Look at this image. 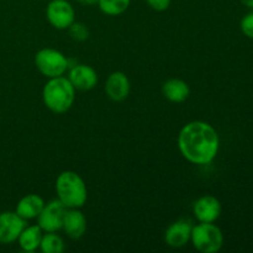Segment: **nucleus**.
Segmentation results:
<instances>
[{
	"label": "nucleus",
	"instance_id": "nucleus-12",
	"mask_svg": "<svg viewBox=\"0 0 253 253\" xmlns=\"http://www.w3.org/2000/svg\"><path fill=\"white\" fill-rule=\"evenodd\" d=\"M104 89H105L106 95L110 100L116 101V103L124 101L130 94V79L124 72H113L106 79Z\"/></svg>",
	"mask_w": 253,
	"mask_h": 253
},
{
	"label": "nucleus",
	"instance_id": "nucleus-5",
	"mask_svg": "<svg viewBox=\"0 0 253 253\" xmlns=\"http://www.w3.org/2000/svg\"><path fill=\"white\" fill-rule=\"evenodd\" d=\"M35 66L46 78H56L66 74L69 68L68 58L54 48H42L35 54Z\"/></svg>",
	"mask_w": 253,
	"mask_h": 253
},
{
	"label": "nucleus",
	"instance_id": "nucleus-14",
	"mask_svg": "<svg viewBox=\"0 0 253 253\" xmlns=\"http://www.w3.org/2000/svg\"><path fill=\"white\" fill-rule=\"evenodd\" d=\"M44 200L39 194H27L17 202L15 211L27 221L37 219L44 207Z\"/></svg>",
	"mask_w": 253,
	"mask_h": 253
},
{
	"label": "nucleus",
	"instance_id": "nucleus-3",
	"mask_svg": "<svg viewBox=\"0 0 253 253\" xmlns=\"http://www.w3.org/2000/svg\"><path fill=\"white\" fill-rule=\"evenodd\" d=\"M56 194L67 209H81L88 199V189L83 178L73 170L59 173L56 179Z\"/></svg>",
	"mask_w": 253,
	"mask_h": 253
},
{
	"label": "nucleus",
	"instance_id": "nucleus-17",
	"mask_svg": "<svg viewBox=\"0 0 253 253\" xmlns=\"http://www.w3.org/2000/svg\"><path fill=\"white\" fill-rule=\"evenodd\" d=\"M40 250L43 253H62L66 250V244L57 232H44Z\"/></svg>",
	"mask_w": 253,
	"mask_h": 253
},
{
	"label": "nucleus",
	"instance_id": "nucleus-15",
	"mask_svg": "<svg viewBox=\"0 0 253 253\" xmlns=\"http://www.w3.org/2000/svg\"><path fill=\"white\" fill-rule=\"evenodd\" d=\"M162 94L170 103H183L189 98L190 88L183 79L172 78L163 83Z\"/></svg>",
	"mask_w": 253,
	"mask_h": 253
},
{
	"label": "nucleus",
	"instance_id": "nucleus-20",
	"mask_svg": "<svg viewBox=\"0 0 253 253\" xmlns=\"http://www.w3.org/2000/svg\"><path fill=\"white\" fill-rule=\"evenodd\" d=\"M240 29L245 36L253 40V12H249L242 17L240 22Z\"/></svg>",
	"mask_w": 253,
	"mask_h": 253
},
{
	"label": "nucleus",
	"instance_id": "nucleus-1",
	"mask_svg": "<svg viewBox=\"0 0 253 253\" xmlns=\"http://www.w3.org/2000/svg\"><path fill=\"white\" fill-rule=\"evenodd\" d=\"M179 152L189 163L205 166L216 158L220 148L217 131L202 120L185 124L178 135Z\"/></svg>",
	"mask_w": 253,
	"mask_h": 253
},
{
	"label": "nucleus",
	"instance_id": "nucleus-23",
	"mask_svg": "<svg viewBox=\"0 0 253 253\" xmlns=\"http://www.w3.org/2000/svg\"><path fill=\"white\" fill-rule=\"evenodd\" d=\"M245 6L250 7V9H253V0H240Z\"/></svg>",
	"mask_w": 253,
	"mask_h": 253
},
{
	"label": "nucleus",
	"instance_id": "nucleus-22",
	"mask_svg": "<svg viewBox=\"0 0 253 253\" xmlns=\"http://www.w3.org/2000/svg\"><path fill=\"white\" fill-rule=\"evenodd\" d=\"M77 2L84 5V6H94V5L98 4V0H77Z\"/></svg>",
	"mask_w": 253,
	"mask_h": 253
},
{
	"label": "nucleus",
	"instance_id": "nucleus-19",
	"mask_svg": "<svg viewBox=\"0 0 253 253\" xmlns=\"http://www.w3.org/2000/svg\"><path fill=\"white\" fill-rule=\"evenodd\" d=\"M67 30H68V34L71 36V39L77 42H83L85 40H88L89 37V29L83 22L74 21Z\"/></svg>",
	"mask_w": 253,
	"mask_h": 253
},
{
	"label": "nucleus",
	"instance_id": "nucleus-7",
	"mask_svg": "<svg viewBox=\"0 0 253 253\" xmlns=\"http://www.w3.org/2000/svg\"><path fill=\"white\" fill-rule=\"evenodd\" d=\"M66 211L67 208L58 199L52 200L48 204H44L41 214L37 216V225L43 232H58L63 226Z\"/></svg>",
	"mask_w": 253,
	"mask_h": 253
},
{
	"label": "nucleus",
	"instance_id": "nucleus-4",
	"mask_svg": "<svg viewBox=\"0 0 253 253\" xmlns=\"http://www.w3.org/2000/svg\"><path fill=\"white\" fill-rule=\"evenodd\" d=\"M190 242L200 253H216L224 246V234L215 222H199L193 226Z\"/></svg>",
	"mask_w": 253,
	"mask_h": 253
},
{
	"label": "nucleus",
	"instance_id": "nucleus-16",
	"mask_svg": "<svg viewBox=\"0 0 253 253\" xmlns=\"http://www.w3.org/2000/svg\"><path fill=\"white\" fill-rule=\"evenodd\" d=\"M43 231L39 225H31V226H25L17 239L20 249L25 252H35L40 249Z\"/></svg>",
	"mask_w": 253,
	"mask_h": 253
},
{
	"label": "nucleus",
	"instance_id": "nucleus-2",
	"mask_svg": "<svg viewBox=\"0 0 253 253\" xmlns=\"http://www.w3.org/2000/svg\"><path fill=\"white\" fill-rule=\"evenodd\" d=\"M76 89L64 76L49 78L42 89L44 106L54 114H64L73 106Z\"/></svg>",
	"mask_w": 253,
	"mask_h": 253
},
{
	"label": "nucleus",
	"instance_id": "nucleus-9",
	"mask_svg": "<svg viewBox=\"0 0 253 253\" xmlns=\"http://www.w3.org/2000/svg\"><path fill=\"white\" fill-rule=\"evenodd\" d=\"M221 210V203L214 195H203L193 204V214L198 222H216Z\"/></svg>",
	"mask_w": 253,
	"mask_h": 253
},
{
	"label": "nucleus",
	"instance_id": "nucleus-6",
	"mask_svg": "<svg viewBox=\"0 0 253 253\" xmlns=\"http://www.w3.org/2000/svg\"><path fill=\"white\" fill-rule=\"evenodd\" d=\"M47 21L57 30H67L76 21V10L68 0H51L46 7Z\"/></svg>",
	"mask_w": 253,
	"mask_h": 253
},
{
	"label": "nucleus",
	"instance_id": "nucleus-18",
	"mask_svg": "<svg viewBox=\"0 0 253 253\" xmlns=\"http://www.w3.org/2000/svg\"><path fill=\"white\" fill-rule=\"evenodd\" d=\"M131 0H98V6L108 16H119L128 9Z\"/></svg>",
	"mask_w": 253,
	"mask_h": 253
},
{
	"label": "nucleus",
	"instance_id": "nucleus-10",
	"mask_svg": "<svg viewBox=\"0 0 253 253\" xmlns=\"http://www.w3.org/2000/svg\"><path fill=\"white\" fill-rule=\"evenodd\" d=\"M193 222L189 219H179L172 222L165 232V242L172 249H182L190 241Z\"/></svg>",
	"mask_w": 253,
	"mask_h": 253
},
{
	"label": "nucleus",
	"instance_id": "nucleus-11",
	"mask_svg": "<svg viewBox=\"0 0 253 253\" xmlns=\"http://www.w3.org/2000/svg\"><path fill=\"white\" fill-rule=\"evenodd\" d=\"M68 81L76 90L88 91L95 88L98 84V73L88 64H76L68 71Z\"/></svg>",
	"mask_w": 253,
	"mask_h": 253
},
{
	"label": "nucleus",
	"instance_id": "nucleus-8",
	"mask_svg": "<svg viewBox=\"0 0 253 253\" xmlns=\"http://www.w3.org/2000/svg\"><path fill=\"white\" fill-rule=\"evenodd\" d=\"M26 225V220L16 211L0 212V244L10 245L16 242Z\"/></svg>",
	"mask_w": 253,
	"mask_h": 253
},
{
	"label": "nucleus",
	"instance_id": "nucleus-13",
	"mask_svg": "<svg viewBox=\"0 0 253 253\" xmlns=\"http://www.w3.org/2000/svg\"><path fill=\"white\" fill-rule=\"evenodd\" d=\"M86 217L79 209H67L63 219L62 230L72 240H78L86 231Z\"/></svg>",
	"mask_w": 253,
	"mask_h": 253
},
{
	"label": "nucleus",
	"instance_id": "nucleus-21",
	"mask_svg": "<svg viewBox=\"0 0 253 253\" xmlns=\"http://www.w3.org/2000/svg\"><path fill=\"white\" fill-rule=\"evenodd\" d=\"M145 1L152 10H155V11H158V12H162V11H166V10L170 6L172 0H145Z\"/></svg>",
	"mask_w": 253,
	"mask_h": 253
}]
</instances>
